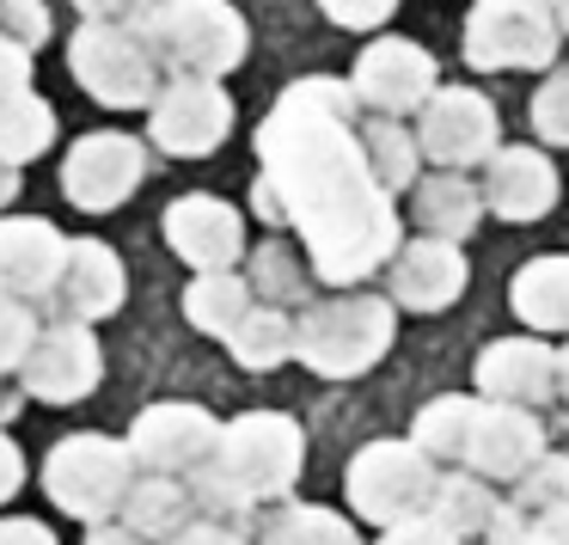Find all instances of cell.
<instances>
[{
    "instance_id": "35",
    "label": "cell",
    "mask_w": 569,
    "mask_h": 545,
    "mask_svg": "<svg viewBox=\"0 0 569 545\" xmlns=\"http://www.w3.org/2000/svg\"><path fill=\"white\" fill-rule=\"evenodd\" d=\"M532 123H539V136H545V141L569 148V75H557L551 87L539 92V105H532Z\"/></svg>"
},
{
    "instance_id": "2",
    "label": "cell",
    "mask_w": 569,
    "mask_h": 545,
    "mask_svg": "<svg viewBox=\"0 0 569 545\" xmlns=\"http://www.w3.org/2000/svg\"><path fill=\"white\" fill-rule=\"evenodd\" d=\"M300 466H307L300 423L282 410H246V417L221 423L214 454L190 472V496H197L202 515L251 521V508L282 503L295 490Z\"/></svg>"
},
{
    "instance_id": "32",
    "label": "cell",
    "mask_w": 569,
    "mask_h": 545,
    "mask_svg": "<svg viewBox=\"0 0 569 545\" xmlns=\"http://www.w3.org/2000/svg\"><path fill=\"white\" fill-rule=\"evenodd\" d=\"M471 417H478L471 398H435L417 417V447L429 459H459L466 454V435H471Z\"/></svg>"
},
{
    "instance_id": "15",
    "label": "cell",
    "mask_w": 569,
    "mask_h": 545,
    "mask_svg": "<svg viewBox=\"0 0 569 545\" xmlns=\"http://www.w3.org/2000/svg\"><path fill=\"white\" fill-rule=\"evenodd\" d=\"M160 234L190 270H233V264L246 258V215L221 197H202V190L178 197L172 209L160 215Z\"/></svg>"
},
{
    "instance_id": "41",
    "label": "cell",
    "mask_w": 569,
    "mask_h": 545,
    "mask_svg": "<svg viewBox=\"0 0 569 545\" xmlns=\"http://www.w3.org/2000/svg\"><path fill=\"white\" fill-rule=\"evenodd\" d=\"M26 490V454H19V442L7 429H0V508L13 503V496Z\"/></svg>"
},
{
    "instance_id": "38",
    "label": "cell",
    "mask_w": 569,
    "mask_h": 545,
    "mask_svg": "<svg viewBox=\"0 0 569 545\" xmlns=\"http://www.w3.org/2000/svg\"><path fill=\"white\" fill-rule=\"evenodd\" d=\"M380 545H459V533H447L435 515H410V521H392L380 533Z\"/></svg>"
},
{
    "instance_id": "25",
    "label": "cell",
    "mask_w": 569,
    "mask_h": 545,
    "mask_svg": "<svg viewBox=\"0 0 569 545\" xmlns=\"http://www.w3.org/2000/svg\"><path fill=\"white\" fill-rule=\"evenodd\" d=\"M221 344L233 349L239 368L270 374V368H282V361L295 356V319H288V307H270V300H263V307H251Z\"/></svg>"
},
{
    "instance_id": "5",
    "label": "cell",
    "mask_w": 569,
    "mask_h": 545,
    "mask_svg": "<svg viewBox=\"0 0 569 545\" xmlns=\"http://www.w3.org/2000/svg\"><path fill=\"white\" fill-rule=\"evenodd\" d=\"M136 478L141 466L129 442H111V435H62L43 459V496L68 521H111Z\"/></svg>"
},
{
    "instance_id": "7",
    "label": "cell",
    "mask_w": 569,
    "mask_h": 545,
    "mask_svg": "<svg viewBox=\"0 0 569 545\" xmlns=\"http://www.w3.org/2000/svg\"><path fill=\"white\" fill-rule=\"evenodd\" d=\"M349 508L373 527H392V521H410L429 508L435 496V466L417 442H368L356 459H349Z\"/></svg>"
},
{
    "instance_id": "21",
    "label": "cell",
    "mask_w": 569,
    "mask_h": 545,
    "mask_svg": "<svg viewBox=\"0 0 569 545\" xmlns=\"http://www.w3.org/2000/svg\"><path fill=\"white\" fill-rule=\"evenodd\" d=\"M483 190H490L496 215H508V221H532V215H545L557 202V172L545 166V153L508 148V153H496L490 185Z\"/></svg>"
},
{
    "instance_id": "6",
    "label": "cell",
    "mask_w": 569,
    "mask_h": 545,
    "mask_svg": "<svg viewBox=\"0 0 569 545\" xmlns=\"http://www.w3.org/2000/svg\"><path fill=\"white\" fill-rule=\"evenodd\" d=\"M68 68L87 87V99H99L104 111H148L153 92H160V56L148 50L141 26H87L68 38Z\"/></svg>"
},
{
    "instance_id": "46",
    "label": "cell",
    "mask_w": 569,
    "mask_h": 545,
    "mask_svg": "<svg viewBox=\"0 0 569 545\" xmlns=\"http://www.w3.org/2000/svg\"><path fill=\"white\" fill-rule=\"evenodd\" d=\"M557 374H563V393H569V349L557 356Z\"/></svg>"
},
{
    "instance_id": "24",
    "label": "cell",
    "mask_w": 569,
    "mask_h": 545,
    "mask_svg": "<svg viewBox=\"0 0 569 545\" xmlns=\"http://www.w3.org/2000/svg\"><path fill=\"white\" fill-rule=\"evenodd\" d=\"M251 545H361V539H356V527H349L337 508H319V503H276L270 515H258Z\"/></svg>"
},
{
    "instance_id": "26",
    "label": "cell",
    "mask_w": 569,
    "mask_h": 545,
    "mask_svg": "<svg viewBox=\"0 0 569 545\" xmlns=\"http://www.w3.org/2000/svg\"><path fill=\"white\" fill-rule=\"evenodd\" d=\"M56 148V105L38 99V92H7L0 99V160L31 166Z\"/></svg>"
},
{
    "instance_id": "36",
    "label": "cell",
    "mask_w": 569,
    "mask_h": 545,
    "mask_svg": "<svg viewBox=\"0 0 569 545\" xmlns=\"http://www.w3.org/2000/svg\"><path fill=\"white\" fill-rule=\"evenodd\" d=\"M319 7H325V19H331V26H343V31H373V26H386V19H392L398 0H319Z\"/></svg>"
},
{
    "instance_id": "13",
    "label": "cell",
    "mask_w": 569,
    "mask_h": 545,
    "mask_svg": "<svg viewBox=\"0 0 569 545\" xmlns=\"http://www.w3.org/2000/svg\"><path fill=\"white\" fill-rule=\"evenodd\" d=\"M123 300H129V270H123V258H117V246H104V239H68L62 264H56V283H50V295H43L50 319L99 325V319H111Z\"/></svg>"
},
{
    "instance_id": "29",
    "label": "cell",
    "mask_w": 569,
    "mask_h": 545,
    "mask_svg": "<svg viewBox=\"0 0 569 545\" xmlns=\"http://www.w3.org/2000/svg\"><path fill=\"white\" fill-rule=\"evenodd\" d=\"M471 221H478V190L466 178L441 172V178H422L417 185V227L435 239H466Z\"/></svg>"
},
{
    "instance_id": "18",
    "label": "cell",
    "mask_w": 569,
    "mask_h": 545,
    "mask_svg": "<svg viewBox=\"0 0 569 545\" xmlns=\"http://www.w3.org/2000/svg\"><path fill=\"white\" fill-rule=\"evenodd\" d=\"M466 459L483 484L496 478H520V472L539 459V423L527 417L520 405H490L471 417V435H466Z\"/></svg>"
},
{
    "instance_id": "1",
    "label": "cell",
    "mask_w": 569,
    "mask_h": 545,
    "mask_svg": "<svg viewBox=\"0 0 569 545\" xmlns=\"http://www.w3.org/2000/svg\"><path fill=\"white\" fill-rule=\"evenodd\" d=\"M258 160L251 209L300 234L319 283L349 288L398 251V215L368 172L349 80H295L258 123Z\"/></svg>"
},
{
    "instance_id": "27",
    "label": "cell",
    "mask_w": 569,
    "mask_h": 545,
    "mask_svg": "<svg viewBox=\"0 0 569 545\" xmlns=\"http://www.w3.org/2000/svg\"><path fill=\"white\" fill-rule=\"evenodd\" d=\"M515 313L532 331H569V258H539L515 276Z\"/></svg>"
},
{
    "instance_id": "33",
    "label": "cell",
    "mask_w": 569,
    "mask_h": 545,
    "mask_svg": "<svg viewBox=\"0 0 569 545\" xmlns=\"http://www.w3.org/2000/svg\"><path fill=\"white\" fill-rule=\"evenodd\" d=\"M38 331L43 325H38V313H31V300H19V295L0 288V374H13L19 361H26V349H31Z\"/></svg>"
},
{
    "instance_id": "34",
    "label": "cell",
    "mask_w": 569,
    "mask_h": 545,
    "mask_svg": "<svg viewBox=\"0 0 569 545\" xmlns=\"http://www.w3.org/2000/svg\"><path fill=\"white\" fill-rule=\"evenodd\" d=\"M0 31L19 38L26 50H38V43L50 38V7H43V0H0Z\"/></svg>"
},
{
    "instance_id": "42",
    "label": "cell",
    "mask_w": 569,
    "mask_h": 545,
    "mask_svg": "<svg viewBox=\"0 0 569 545\" xmlns=\"http://www.w3.org/2000/svg\"><path fill=\"white\" fill-rule=\"evenodd\" d=\"M0 545H62V539H56V527H43L31 515H0Z\"/></svg>"
},
{
    "instance_id": "16",
    "label": "cell",
    "mask_w": 569,
    "mask_h": 545,
    "mask_svg": "<svg viewBox=\"0 0 569 545\" xmlns=\"http://www.w3.org/2000/svg\"><path fill=\"white\" fill-rule=\"evenodd\" d=\"M422 123H417V148L441 166H471L496 148V111L483 92L471 87H441L417 105Z\"/></svg>"
},
{
    "instance_id": "20",
    "label": "cell",
    "mask_w": 569,
    "mask_h": 545,
    "mask_svg": "<svg viewBox=\"0 0 569 545\" xmlns=\"http://www.w3.org/2000/svg\"><path fill=\"white\" fill-rule=\"evenodd\" d=\"M478 386L502 405H532L557 386V356L539 337H515V344H490L478 361Z\"/></svg>"
},
{
    "instance_id": "11",
    "label": "cell",
    "mask_w": 569,
    "mask_h": 545,
    "mask_svg": "<svg viewBox=\"0 0 569 545\" xmlns=\"http://www.w3.org/2000/svg\"><path fill=\"white\" fill-rule=\"evenodd\" d=\"M13 374H19V393L38 398V405H80L104 380V349L80 319H56L31 337L26 361Z\"/></svg>"
},
{
    "instance_id": "17",
    "label": "cell",
    "mask_w": 569,
    "mask_h": 545,
    "mask_svg": "<svg viewBox=\"0 0 569 545\" xmlns=\"http://www.w3.org/2000/svg\"><path fill=\"white\" fill-rule=\"evenodd\" d=\"M68 239L43 215H0V288L19 300H43L56 283Z\"/></svg>"
},
{
    "instance_id": "39",
    "label": "cell",
    "mask_w": 569,
    "mask_h": 545,
    "mask_svg": "<svg viewBox=\"0 0 569 545\" xmlns=\"http://www.w3.org/2000/svg\"><path fill=\"white\" fill-rule=\"evenodd\" d=\"M26 87H31V50L0 31V99L7 92H26Z\"/></svg>"
},
{
    "instance_id": "28",
    "label": "cell",
    "mask_w": 569,
    "mask_h": 545,
    "mask_svg": "<svg viewBox=\"0 0 569 545\" xmlns=\"http://www.w3.org/2000/svg\"><path fill=\"white\" fill-rule=\"evenodd\" d=\"M361 136V153H368V172L380 190H405L417 185V136L410 129H398V117H373V123H356Z\"/></svg>"
},
{
    "instance_id": "37",
    "label": "cell",
    "mask_w": 569,
    "mask_h": 545,
    "mask_svg": "<svg viewBox=\"0 0 569 545\" xmlns=\"http://www.w3.org/2000/svg\"><path fill=\"white\" fill-rule=\"evenodd\" d=\"M166 545H251V539L239 533V521H221V515H190V521H184V527H178Z\"/></svg>"
},
{
    "instance_id": "45",
    "label": "cell",
    "mask_w": 569,
    "mask_h": 545,
    "mask_svg": "<svg viewBox=\"0 0 569 545\" xmlns=\"http://www.w3.org/2000/svg\"><path fill=\"white\" fill-rule=\"evenodd\" d=\"M551 13H557V31H569V0H551Z\"/></svg>"
},
{
    "instance_id": "23",
    "label": "cell",
    "mask_w": 569,
    "mask_h": 545,
    "mask_svg": "<svg viewBox=\"0 0 569 545\" xmlns=\"http://www.w3.org/2000/svg\"><path fill=\"white\" fill-rule=\"evenodd\" d=\"M251 313V283L233 270H197L184 283V319L202 337H227Z\"/></svg>"
},
{
    "instance_id": "44",
    "label": "cell",
    "mask_w": 569,
    "mask_h": 545,
    "mask_svg": "<svg viewBox=\"0 0 569 545\" xmlns=\"http://www.w3.org/2000/svg\"><path fill=\"white\" fill-rule=\"evenodd\" d=\"M19 172H26V166H13V160H0V215L13 209V197H19V190H26V185H19Z\"/></svg>"
},
{
    "instance_id": "31",
    "label": "cell",
    "mask_w": 569,
    "mask_h": 545,
    "mask_svg": "<svg viewBox=\"0 0 569 545\" xmlns=\"http://www.w3.org/2000/svg\"><path fill=\"white\" fill-rule=\"evenodd\" d=\"M429 515L441 521L447 533L471 539V533H490L496 527V496L483 490V478H435V496H429Z\"/></svg>"
},
{
    "instance_id": "43",
    "label": "cell",
    "mask_w": 569,
    "mask_h": 545,
    "mask_svg": "<svg viewBox=\"0 0 569 545\" xmlns=\"http://www.w3.org/2000/svg\"><path fill=\"white\" fill-rule=\"evenodd\" d=\"M87 545H153V539H141L136 527H123V521H87Z\"/></svg>"
},
{
    "instance_id": "12",
    "label": "cell",
    "mask_w": 569,
    "mask_h": 545,
    "mask_svg": "<svg viewBox=\"0 0 569 545\" xmlns=\"http://www.w3.org/2000/svg\"><path fill=\"white\" fill-rule=\"evenodd\" d=\"M123 442H129V454H136L141 472L190 478V472H197L202 459L214 454V442H221V423H214L202 405H190V398H160V405L136 410V423H129Z\"/></svg>"
},
{
    "instance_id": "19",
    "label": "cell",
    "mask_w": 569,
    "mask_h": 545,
    "mask_svg": "<svg viewBox=\"0 0 569 545\" xmlns=\"http://www.w3.org/2000/svg\"><path fill=\"white\" fill-rule=\"evenodd\" d=\"M459 288H466L459 239L422 234V239H410V246L392 258V295H398V307H410V313L447 307V300H459Z\"/></svg>"
},
{
    "instance_id": "3",
    "label": "cell",
    "mask_w": 569,
    "mask_h": 545,
    "mask_svg": "<svg viewBox=\"0 0 569 545\" xmlns=\"http://www.w3.org/2000/svg\"><path fill=\"white\" fill-rule=\"evenodd\" d=\"M141 38L172 75L221 80L246 62L251 31L233 0H153L141 13Z\"/></svg>"
},
{
    "instance_id": "10",
    "label": "cell",
    "mask_w": 569,
    "mask_h": 545,
    "mask_svg": "<svg viewBox=\"0 0 569 545\" xmlns=\"http://www.w3.org/2000/svg\"><path fill=\"white\" fill-rule=\"evenodd\" d=\"M557 56L551 0H478L466 19L471 68H545Z\"/></svg>"
},
{
    "instance_id": "30",
    "label": "cell",
    "mask_w": 569,
    "mask_h": 545,
    "mask_svg": "<svg viewBox=\"0 0 569 545\" xmlns=\"http://www.w3.org/2000/svg\"><path fill=\"white\" fill-rule=\"evenodd\" d=\"M251 288H258L270 307H295V300H307L312 288V258L300 264V251L288 246V239H263L258 251H251Z\"/></svg>"
},
{
    "instance_id": "40",
    "label": "cell",
    "mask_w": 569,
    "mask_h": 545,
    "mask_svg": "<svg viewBox=\"0 0 569 545\" xmlns=\"http://www.w3.org/2000/svg\"><path fill=\"white\" fill-rule=\"evenodd\" d=\"M80 19H104V26H141V13H148L153 0H74Z\"/></svg>"
},
{
    "instance_id": "14",
    "label": "cell",
    "mask_w": 569,
    "mask_h": 545,
    "mask_svg": "<svg viewBox=\"0 0 569 545\" xmlns=\"http://www.w3.org/2000/svg\"><path fill=\"white\" fill-rule=\"evenodd\" d=\"M349 92H356V105H368L380 117H405L435 92V56L410 38H373L356 56Z\"/></svg>"
},
{
    "instance_id": "22",
    "label": "cell",
    "mask_w": 569,
    "mask_h": 545,
    "mask_svg": "<svg viewBox=\"0 0 569 545\" xmlns=\"http://www.w3.org/2000/svg\"><path fill=\"white\" fill-rule=\"evenodd\" d=\"M190 515H197V496H190V484L166 478V472H141V478L129 484L123 508H117V521H123V527H136L141 539H153V545H166Z\"/></svg>"
},
{
    "instance_id": "8",
    "label": "cell",
    "mask_w": 569,
    "mask_h": 545,
    "mask_svg": "<svg viewBox=\"0 0 569 545\" xmlns=\"http://www.w3.org/2000/svg\"><path fill=\"white\" fill-rule=\"evenodd\" d=\"M233 136V99L202 75H172L160 80L148 105V141L166 160H209Z\"/></svg>"
},
{
    "instance_id": "9",
    "label": "cell",
    "mask_w": 569,
    "mask_h": 545,
    "mask_svg": "<svg viewBox=\"0 0 569 545\" xmlns=\"http://www.w3.org/2000/svg\"><path fill=\"white\" fill-rule=\"evenodd\" d=\"M148 178V141L123 136V129H92L62 153V197L80 215H111Z\"/></svg>"
},
{
    "instance_id": "4",
    "label": "cell",
    "mask_w": 569,
    "mask_h": 545,
    "mask_svg": "<svg viewBox=\"0 0 569 545\" xmlns=\"http://www.w3.org/2000/svg\"><path fill=\"white\" fill-rule=\"evenodd\" d=\"M392 349V300L331 295L295 319V356L325 380H356Z\"/></svg>"
}]
</instances>
